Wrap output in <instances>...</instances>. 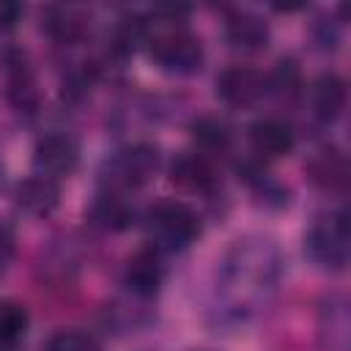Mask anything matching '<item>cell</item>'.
Masks as SVG:
<instances>
[{
	"instance_id": "obj_14",
	"label": "cell",
	"mask_w": 351,
	"mask_h": 351,
	"mask_svg": "<svg viewBox=\"0 0 351 351\" xmlns=\"http://www.w3.org/2000/svg\"><path fill=\"white\" fill-rule=\"evenodd\" d=\"M225 38L233 49L258 52L269 41V25L252 11H233L225 19Z\"/></svg>"
},
{
	"instance_id": "obj_15",
	"label": "cell",
	"mask_w": 351,
	"mask_h": 351,
	"mask_svg": "<svg viewBox=\"0 0 351 351\" xmlns=\"http://www.w3.org/2000/svg\"><path fill=\"white\" fill-rule=\"evenodd\" d=\"M307 176H310V181L318 189H324V192H340L348 184V162H346V156L340 151L324 148V151H318L307 162Z\"/></svg>"
},
{
	"instance_id": "obj_10",
	"label": "cell",
	"mask_w": 351,
	"mask_h": 351,
	"mask_svg": "<svg viewBox=\"0 0 351 351\" xmlns=\"http://www.w3.org/2000/svg\"><path fill=\"white\" fill-rule=\"evenodd\" d=\"M170 178L181 189L197 192V195H214L217 186H219L217 170L211 167V162L203 154H181V156H176L173 165H170Z\"/></svg>"
},
{
	"instance_id": "obj_11",
	"label": "cell",
	"mask_w": 351,
	"mask_h": 351,
	"mask_svg": "<svg viewBox=\"0 0 351 351\" xmlns=\"http://www.w3.org/2000/svg\"><path fill=\"white\" fill-rule=\"evenodd\" d=\"M247 137H250L252 151L258 156H263V159L288 156L293 151V145H296L293 129L285 121H277V118H261V121H255L247 129Z\"/></svg>"
},
{
	"instance_id": "obj_17",
	"label": "cell",
	"mask_w": 351,
	"mask_h": 351,
	"mask_svg": "<svg viewBox=\"0 0 351 351\" xmlns=\"http://www.w3.org/2000/svg\"><path fill=\"white\" fill-rule=\"evenodd\" d=\"M321 337L329 351L348 348V307L346 299L332 296L321 310Z\"/></svg>"
},
{
	"instance_id": "obj_3",
	"label": "cell",
	"mask_w": 351,
	"mask_h": 351,
	"mask_svg": "<svg viewBox=\"0 0 351 351\" xmlns=\"http://www.w3.org/2000/svg\"><path fill=\"white\" fill-rule=\"evenodd\" d=\"M307 255L332 271H343L348 263V214L340 208L337 214L318 219L304 236Z\"/></svg>"
},
{
	"instance_id": "obj_23",
	"label": "cell",
	"mask_w": 351,
	"mask_h": 351,
	"mask_svg": "<svg viewBox=\"0 0 351 351\" xmlns=\"http://www.w3.org/2000/svg\"><path fill=\"white\" fill-rule=\"evenodd\" d=\"M269 88H274L282 96L299 93V88H302V71H299V66L291 58L288 60H280L277 69H274V74L269 77Z\"/></svg>"
},
{
	"instance_id": "obj_24",
	"label": "cell",
	"mask_w": 351,
	"mask_h": 351,
	"mask_svg": "<svg viewBox=\"0 0 351 351\" xmlns=\"http://www.w3.org/2000/svg\"><path fill=\"white\" fill-rule=\"evenodd\" d=\"M25 8L14 0H0V30H11L16 27V22L22 19Z\"/></svg>"
},
{
	"instance_id": "obj_7",
	"label": "cell",
	"mask_w": 351,
	"mask_h": 351,
	"mask_svg": "<svg viewBox=\"0 0 351 351\" xmlns=\"http://www.w3.org/2000/svg\"><path fill=\"white\" fill-rule=\"evenodd\" d=\"M269 93V77L252 66H228L217 77V96L230 107H250Z\"/></svg>"
},
{
	"instance_id": "obj_12",
	"label": "cell",
	"mask_w": 351,
	"mask_h": 351,
	"mask_svg": "<svg viewBox=\"0 0 351 351\" xmlns=\"http://www.w3.org/2000/svg\"><path fill=\"white\" fill-rule=\"evenodd\" d=\"M16 206L30 217H49L60 203V186L55 178H47L41 173L25 178L14 189Z\"/></svg>"
},
{
	"instance_id": "obj_2",
	"label": "cell",
	"mask_w": 351,
	"mask_h": 351,
	"mask_svg": "<svg viewBox=\"0 0 351 351\" xmlns=\"http://www.w3.org/2000/svg\"><path fill=\"white\" fill-rule=\"evenodd\" d=\"M148 230L154 236L156 250H186L197 241L203 225L192 206L181 200H162L148 211Z\"/></svg>"
},
{
	"instance_id": "obj_16",
	"label": "cell",
	"mask_w": 351,
	"mask_h": 351,
	"mask_svg": "<svg viewBox=\"0 0 351 351\" xmlns=\"http://www.w3.org/2000/svg\"><path fill=\"white\" fill-rule=\"evenodd\" d=\"M236 173H239V178L255 192V197H261L266 206L280 208V206L288 203V189H285L263 165H258V162H241V165L236 167Z\"/></svg>"
},
{
	"instance_id": "obj_4",
	"label": "cell",
	"mask_w": 351,
	"mask_h": 351,
	"mask_svg": "<svg viewBox=\"0 0 351 351\" xmlns=\"http://www.w3.org/2000/svg\"><path fill=\"white\" fill-rule=\"evenodd\" d=\"M151 58L162 71L176 77H189L203 66V44L189 30L176 27L151 38Z\"/></svg>"
},
{
	"instance_id": "obj_8",
	"label": "cell",
	"mask_w": 351,
	"mask_h": 351,
	"mask_svg": "<svg viewBox=\"0 0 351 351\" xmlns=\"http://www.w3.org/2000/svg\"><path fill=\"white\" fill-rule=\"evenodd\" d=\"M3 63H5L8 101H11L19 112L33 115V112L38 110V104H41V96H38V85H36V77H33V69H30L25 52L11 49V52H5Z\"/></svg>"
},
{
	"instance_id": "obj_20",
	"label": "cell",
	"mask_w": 351,
	"mask_h": 351,
	"mask_svg": "<svg viewBox=\"0 0 351 351\" xmlns=\"http://www.w3.org/2000/svg\"><path fill=\"white\" fill-rule=\"evenodd\" d=\"M44 27H47V33H49L55 41L71 44V41H77V38L82 36L85 22H82V16H80L77 8H63V5H58V8H47V14H44Z\"/></svg>"
},
{
	"instance_id": "obj_22",
	"label": "cell",
	"mask_w": 351,
	"mask_h": 351,
	"mask_svg": "<svg viewBox=\"0 0 351 351\" xmlns=\"http://www.w3.org/2000/svg\"><path fill=\"white\" fill-rule=\"evenodd\" d=\"M47 351H101V346L85 332L63 329L47 340Z\"/></svg>"
},
{
	"instance_id": "obj_1",
	"label": "cell",
	"mask_w": 351,
	"mask_h": 351,
	"mask_svg": "<svg viewBox=\"0 0 351 351\" xmlns=\"http://www.w3.org/2000/svg\"><path fill=\"white\" fill-rule=\"evenodd\" d=\"M280 280V252L269 239H239L225 255L217 280V313L244 321L271 296Z\"/></svg>"
},
{
	"instance_id": "obj_6",
	"label": "cell",
	"mask_w": 351,
	"mask_h": 351,
	"mask_svg": "<svg viewBox=\"0 0 351 351\" xmlns=\"http://www.w3.org/2000/svg\"><path fill=\"white\" fill-rule=\"evenodd\" d=\"M33 162H36V170L47 178H63V176H71L80 165V145L71 134L66 132H52V134H44L38 137L36 148H33Z\"/></svg>"
},
{
	"instance_id": "obj_9",
	"label": "cell",
	"mask_w": 351,
	"mask_h": 351,
	"mask_svg": "<svg viewBox=\"0 0 351 351\" xmlns=\"http://www.w3.org/2000/svg\"><path fill=\"white\" fill-rule=\"evenodd\" d=\"M162 280H165V263L156 247H140L137 252L129 255L123 269V282L134 296L151 299L162 288Z\"/></svg>"
},
{
	"instance_id": "obj_18",
	"label": "cell",
	"mask_w": 351,
	"mask_h": 351,
	"mask_svg": "<svg viewBox=\"0 0 351 351\" xmlns=\"http://www.w3.org/2000/svg\"><path fill=\"white\" fill-rule=\"evenodd\" d=\"M189 132H192V140L197 143V148L203 154H225L230 148V143H233L230 126L222 118H217V115H200V118H195L192 126H189Z\"/></svg>"
},
{
	"instance_id": "obj_5",
	"label": "cell",
	"mask_w": 351,
	"mask_h": 351,
	"mask_svg": "<svg viewBox=\"0 0 351 351\" xmlns=\"http://www.w3.org/2000/svg\"><path fill=\"white\" fill-rule=\"evenodd\" d=\"M159 170V148L151 143H134L118 151L107 165V184L112 192L145 186Z\"/></svg>"
},
{
	"instance_id": "obj_21",
	"label": "cell",
	"mask_w": 351,
	"mask_h": 351,
	"mask_svg": "<svg viewBox=\"0 0 351 351\" xmlns=\"http://www.w3.org/2000/svg\"><path fill=\"white\" fill-rule=\"evenodd\" d=\"M30 315L19 302H0V346H16L27 332Z\"/></svg>"
},
{
	"instance_id": "obj_13",
	"label": "cell",
	"mask_w": 351,
	"mask_h": 351,
	"mask_svg": "<svg viewBox=\"0 0 351 351\" xmlns=\"http://www.w3.org/2000/svg\"><path fill=\"white\" fill-rule=\"evenodd\" d=\"M346 101H348V88H346V80L337 77V74H321L313 80L310 85V104H313V112L318 121L324 123H332L343 115L346 110Z\"/></svg>"
},
{
	"instance_id": "obj_19",
	"label": "cell",
	"mask_w": 351,
	"mask_h": 351,
	"mask_svg": "<svg viewBox=\"0 0 351 351\" xmlns=\"http://www.w3.org/2000/svg\"><path fill=\"white\" fill-rule=\"evenodd\" d=\"M93 222L101 225L104 230H126L134 222V208L126 203L121 192L107 189L93 203Z\"/></svg>"
},
{
	"instance_id": "obj_25",
	"label": "cell",
	"mask_w": 351,
	"mask_h": 351,
	"mask_svg": "<svg viewBox=\"0 0 351 351\" xmlns=\"http://www.w3.org/2000/svg\"><path fill=\"white\" fill-rule=\"evenodd\" d=\"M0 178H3V170H0Z\"/></svg>"
}]
</instances>
